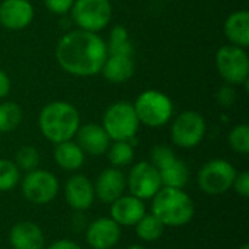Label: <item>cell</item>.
Returning <instances> with one entry per match:
<instances>
[{"mask_svg": "<svg viewBox=\"0 0 249 249\" xmlns=\"http://www.w3.org/2000/svg\"><path fill=\"white\" fill-rule=\"evenodd\" d=\"M10 92V79L9 76L0 69V99L6 98Z\"/></svg>", "mask_w": 249, "mask_h": 249, "instance_id": "e575fe53", "label": "cell"}, {"mask_svg": "<svg viewBox=\"0 0 249 249\" xmlns=\"http://www.w3.org/2000/svg\"><path fill=\"white\" fill-rule=\"evenodd\" d=\"M101 73L111 83H124L134 74V63L127 55H109L101 69Z\"/></svg>", "mask_w": 249, "mask_h": 249, "instance_id": "44dd1931", "label": "cell"}, {"mask_svg": "<svg viewBox=\"0 0 249 249\" xmlns=\"http://www.w3.org/2000/svg\"><path fill=\"white\" fill-rule=\"evenodd\" d=\"M22 123V108L15 102L0 104V133H10Z\"/></svg>", "mask_w": 249, "mask_h": 249, "instance_id": "484cf974", "label": "cell"}, {"mask_svg": "<svg viewBox=\"0 0 249 249\" xmlns=\"http://www.w3.org/2000/svg\"><path fill=\"white\" fill-rule=\"evenodd\" d=\"M239 249H249V245L248 244H244V245H242Z\"/></svg>", "mask_w": 249, "mask_h": 249, "instance_id": "8d00e7d4", "label": "cell"}, {"mask_svg": "<svg viewBox=\"0 0 249 249\" xmlns=\"http://www.w3.org/2000/svg\"><path fill=\"white\" fill-rule=\"evenodd\" d=\"M54 160L55 163L67 171V172H76L79 171L83 163H85V152L80 149V146L73 142V140H67L63 143H57L54 147Z\"/></svg>", "mask_w": 249, "mask_h": 249, "instance_id": "d6986e66", "label": "cell"}, {"mask_svg": "<svg viewBox=\"0 0 249 249\" xmlns=\"http://www.w3.org/2000/svg\"><path fill=\"white\" fill-rule=\"evenodd\" d=\"M107 158L112 168L121 169L134 160V147L131 142H114L107 150Z\"/></svg>", "mask_w": 249, "mask_h": 249, "instance_id": "d4e9b609", "label": "cell"}, {"mask_svg": "<svg viewBox=\"0 0 249 249\" xmlns=\"http://www.w3.org/2000/svg\"><path fill=\"white\" fill-rule=\"evenodd\" d=\"M20 182V171L13 160L0 159V193L13 190Z\"/></svg>", "mask_w": 249, "mask_h": 249, "instance_id": "4316f807", "label": "cell"}, {"mask_svg": "<svg viewBox=\"0 0 249 249\" xmlns=\"http://www.w3.org/2000/svg\"><path fill=\"white\" fill-rule=\"evenodd\" d=\"M93 190H95V197L101 203L104 204L114 203L127 190V179L124 172L112 166L104 169L98 175L96 181L93 182Z\"/></svg>", "mask_w": 249, "mask_h": 249, "instance_id": "5bb4252c", "label": "cell"}, {"mask_svg": "<svg viewBox=\"0 0 249 249\" xmlns=\"http://www.w3.org/2000/svg\"><path fill=\"white\" fill-rule=\"evenodd\" d=\"M196 213L193 198L181 188L162 187L152 198V214L166 228H181L188 225Z\"/></svg>", "mask_w": 249, "mask_h": 249, "instance_id": "3957f363", "label": "cell"}, {"mask_svg": "<svg viewBox=\"0 0 249 249\" xmlns=\"http://www.w3.org/2000/svg\"><path fill=\"white\" fill-rule=\"evenodd\" d=\"M217 101L222 104V107H231L235 101V90L231 86L220 88V90L217 93Z\"/></svg>", "mask_w": 249, "mask_h": 249, "instance_id": "d6a6232c", "label": "cell"}, {"mask_svg": "<svg viewBox=\"0 0 249 249\" xmlns=\"http://www.w3.org/2000/svg\"><path fill=\"white\" fill-rule=\"evenodd\" d=\"M64 198L66 203L74 212H86L95 203V190L93 182L82 174L71 175L64 185Z\"/></svg>", "mask_w": 249, "mask_h": 249, "instance_id": "7c38bea8", "label": "cell"}, {"mask_svg": "<svg viewBox=\"0 0 249 249\" xmlns=\"http://www.w3.org/2000/svg\"><path fill=\"white\" fill-rule=\"evenodd\" d=\"M127 190L131 196L140 200H152L162 188L159 169L150 162H137L125 177Z\"/></svg>", "mask_w": 249, "mask_h": 249, "instance_id": "8fae6325", "label": "cell"}, {"mask_svg": "<svg viewBox=\"0 0 249 249\" xmlns=\"http://www.w3.org/2000/svg\"><path fill=\"white\" fill-rule=\"evenodd\" d=\"M216 67L229 85H242L248 82L249 58L245 48L236 45H223L216 53Z\"/></svg>", "mask_w": 249, "mask_h": 249, "instance_id": "9c48e42d", "label": "cell"}, {"mask_svg": "<svg viewBox=\"0 0 249 249\" xmlns=\"http://www.w3.org/2000/svg\"><path fill=\"white\" fill-rule=\"evenodd\" d=\"M107 57V42L96 32L83 29L64 34L55 47V58L60 67L77 77H90L101 73Z\"/></svg>", "mask_w": 249, "mask_h": 249, "instance_id": "6da1fadb", "label": "cell"}, {"mask_svg": "<svg viewBox=\"0 0 249 249\" xmlns=\"http://www.w3.org/2000/svg\"><path fill=\"white\" fill-rule=\"evenodd\" d=\"M229 144L239 155L249 153V125L238 124L229 133Z\"/></svg>", "mask_w": 249, "mask_h": 249, "instance_id": "f1b7e54d", "label": "cell"}, {"mask_svg": "<svg viewBox=\"0 0 249 249\" xmlns=\"http://www.w3.org/2000/svg\"><path fill=\"white\" fill-rule=\"evenodd\" d=\"M19 184L25 200L35 206H45L51 203L60 191L57 177L53 172L39 168L26 172Z\"/></svg>", "mask_w": 249, "mask_h": 249, "instance_id": "52a82bcc", "label": "cell"}, {"mask_svg": "<svg viewBox=\"0 0 249 249\" xmlns=\"http://www.w3.org/2000/svg\"><path fill=\"white\" fill-rule=\"evenodd\" d=\"M109 206L111 219L120 226H134L146 214L144 201L131 194H123Z\"/></svg>", "mask_w": 249, "mask_h": 249, "instance_id": "e0dca14e", "label": "cell"}, {"mask_svg": "<svg viewBox=\"0 0 249 249\" xmlns=\"http://www.w3.org/2000/svg\"><path fill=\"white\" fill-rule=\"evenodd\" d=\"M44 249H83L77 242L71 239H57L51 245H48Z\"/></svg>", "mask_w": 249, "mask_h": 249, "instance_id": "836d02e7", "label": "cell"}, {"mask_svg": "<svg viewBox=\"0 0 249 249\" xmlns=\"http://www.w3.org/2000/svg\"><path fill=\"white\" fill-rule=\"evenodd\" d=\"M102 127L112 142H131L140 127L133 104L120 101L108 107L102 118Z\"/></svg>", "mask_w": 249, "mask_h": 249, "instance_id": "277c9868", "label": "cell"}, {"mask_svg": "<svg viewBox=\"0 0 249 249\" xmlns=\"http://www.w3.org/2000/svg\"><path fill=\"white\" fill-rule=\"evenodd\" d=\"M175 159H177L175 152L166 144H156L150 150V163L159 171L171 165Z\"/></svg>", "mask_w": 249, "mask_h": 249, "instance_id": "f546056e", "label": "cell"}, {"mask_svg": "<svg viewBox=\"0 0 249 249\" xmlns=\"http://www.w3.org/2000/svg\"><path fill=\"white\" fill-rule=\"evenodd\" d=\"M109 55H127L133 57V44L130 41L128 32L124 26L117 25L111 29L109 44H107Z\"/></svg>", "mask_w": 249, "mask_h": 249, "instance_id": "cb8c5ba5", "label": "cell"}, {"mask_svg": "<svg viewBox=\"0 0 249 249\" xmlns=\"http://www.w3.org/2000/svg\"><path fill=\"white\" fill-rule=\"evenodd\" d=\"M34 13L29 0H3L0 3V23L12 31L26 28L34 19Z\"/></svg>", "mask_w": 249, "mask_h": 249, "instance_id": "9a60e30c", "label": "cell"}, {"mask_svg": "<svg viewBox=\"0 0 249 249\" xmlns=\"http://www.w3.org/2000/svg\"><path fill=\"white\" fill-rule=\"evenodd\" d=\"M70 12L79 29L89 32L102 31L112 18L109 0H74Z\"/></svg>", "mask_w": 249, "mask_h": 249, "instance_id": "ba28073f", "label": "cell"}, {"mask_svg": "<svg viewBox=\"0 0 249 249\" xmlns=\"http://www.w3.org/2000/svg\"><path fill=\"white\" fill-rule=\"evenodd\" d=\"M133 107L140 124H144L152 128H158L168 124V121L174 115L172 101L165 93L153 89L142 92Z\"/></svg>", "mask_w": 249, "mask_h": 249, "instance_id": "5b68a950", "label": "cell"}, {"mask_svg": "<svg viewBox=\"0 0 249 249\" xmlns=\"http://www.w3.org/2000/svg\"><path fill=\"white\" fill-rule=\"evenodd\" d=\"M13 162L16 163L19 171L31 172L39 166L41 156H39V152L34 146H22L16 150Z\"/></svg>", "mask_w": 249, "mask_h": 249, "instance_id": "83f0119b", "label": "cell"}, {"mask_svg": "<svg viewBox=\"0 0 249 249\" xmlns=\"http://www.w3.org/2000/svg\"><path fill=\"white\" fill-rule=\"evenodd\" d=\"M206 120L200 112L184 111L172 123V143L182 149H193L203 142L206 136Z\"/></svg>", "mask_w": 249, "mask_h": 249, "instance_id": "30bf717a", "label": "cell"}, {"mask_svg": "<svg viewBox=\"0 0 249 249\" xmlns=\"http://www.w3.org/2000/svg\"><path fill=\"white\" fill-rule=\"evenodd\" d=\"M159 174H160L162 187L184 190L190 181V168L184 160H181L178 158L171 165L160 169Z\"/></svg>", "mask_w": 249, "mask_h": 249, "instance_id": "7402d4cb", "label": "cell"}, {"mask_svg": "<svg viewBox=\"0 0 249 249\" xmlns=\"http://www.w3.org/2000/svg\"><path fill=\"white\" fill-rule=\"evenodd\" d=\"M47 9L54 15H66L71 10L74 0H44Z\"/></svg>", "mask_w": 249, "mask_h": 249, "instance_id": "4dcf8cb0", "label": "cell"}, {"mask_svg": "<svg viewBox=\"0 0 249 249\" xmlns=\"http://www.w3.org/2000/svg\"><path fill=\"white\" fill-rule=\"evenodd\" d=\"M9 242L13 249H44L45 236L42 229L29 220L18 222L10 228Z\"/></svg>", "mask_w": 249, "mask_h": 249, "instance_id": "ac0fdd59", "label": "cell"}, {"mask_svg": "<svg viewBox=\"0 0 249 249\" xmlns=\"http://www.w3.org/2000/svg\"><path fill=\"white\" fill-rule=\"evenodd\" d=\"M38 125L42 136L57 144L73 140L80 127V115L74 105L64 101H54L41 109Z\"/></svg>", "mask_w": 249, "mask_h": 249, "instance_id": "7a4b0ae2", "label": "cell"}, {"mask_svg": "<svg viewBox=\"0 0 249 249\" xmlns=\"http://www.w3.org/2000/svg\"><path fill=\"white\" fill-rule=\"evenodd\" d=\"M136 235L143 242H155L159 241L166 229V226L152 213H146L136 225Z\"/></svg>", "mask_w": 249, "mask_h": 249, "instance_id": "603a6c76", "label": "cell"}, {"mask_svg": "<svg viewBox=\"0 0 249 249\" xmlns=\"http://www.w3.org/2000/svg\"><path fill=\"white\" fill-rule=\"evenodd\" d=\"M232 188L236 191V194L242 198H248L249 197V174L247 171L239 172L233 181Z\"/></svg>", "mask_w": 249, "mask_h": 249, "instance_id": "1f68e13d", "label": "cell"}, {"mask_svg": "<svg viewBox=\"0 0 249 249\" xmlns=\"http://www.w3.org/2000/svg\"><path fill=\"white\" fill-rule=\"evenodd\" d=\"M74 137L77 139L76 143L80 146L85 155L90 156L105 155L111 144V139L104 130V127L95 123L80 125Z\"/></svg>", "mask_w": 249, "mask_h": 249, "instance_id": "2e32d148", "label": "cell"}, {"mask_svg": "<svg viewBox=\"0 0 249 249\" xmlns=\"http://www.w3.org/2000/svg\"><path fill=\"white\" fill-rule=\"evenodd\" d=\"M225 35L232 45L247 48L249 45V13L248 10L233 12L225 20Z\"/></svg>", "mask_w": 249, "mask_h": 249, "instance_id": "ffe728a7", "label": "cell"}, {"mask_svg": "<svg viewBox=\"0 0 249 249\" xmlns=\"http://www.w3.org/2000/svg\"><path fill=\"white\" fill-rule=\"evenodd\" d=\"M127 249H147L146 247H143V245H140V244H133V245H128Z\"/></svg>", "mask_w": 249, "mask_h": 249, "instance_id": "d590c367", "label": "cell"}, {"mask_svg": "<svg viewBox=\"0 0 249 249\" xmlns=\"http://www.w3.org/2000/svg\"><path fill=\"white\" fill-rule=\"evenodd\" d=\"M85 235L92 249H111L121 239V226L111 217H98L86 226Z\"/></svg>", "mask_w": 249, "mask_h": 249, "instance_id": "4fadbf2b", "label": "cell"}, {"mask_svg": "<svg viewBox=\"0 0 249 249\" xmlns=\"http://www.w3.org/2000/svg\"><path fill=\"white\" fill-rule=\"evenodd\" d=\"M236 175L238 171L229 160L213 159L200 168L197 185L207 196H222L232 188Z\"/></svg>", "mask_w": 249, "mask_h": 249, "instance_id": "8992f818", "label": "cell"}]
</instances>
